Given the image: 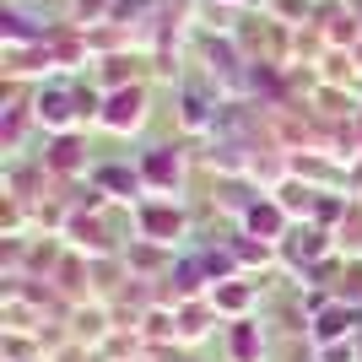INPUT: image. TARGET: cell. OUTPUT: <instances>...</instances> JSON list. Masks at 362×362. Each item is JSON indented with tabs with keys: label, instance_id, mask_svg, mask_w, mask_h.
I'll return each mask as SVG.
<instances>
[{
	"label": "cell",
	"instance_id": "7a4b0ae2",
	"mask_svg": "<svg viewBox=\"0 0 362 362\" xmlns=\"http://www.w3.org/2000/svg\"><path fill=\"white\" fill-rule=\"evenodd\" d=\"M249 227H265V233H276V227H281V211H276V206H255V211H249Z\"/></svg>",
	"mask_w": 362,
	"mask_h": 362
},
{
	"label": "cell",
	"instance_id": "6da1fadb",
	"mask_svg": "<svg viewBox=\"0 0 362 362\" xmlns=\"http://www.w3.org/2000/svg\"><path fill=\"white\" fill-rule=\"evenodd\" d=\"M233 351H238V362H255V351H259L255 325H238V330H233Z\"/></svg>",
	"mask_w": 362,
	"mask_h": 362
},
{
	"label": "cell",
	"instance_id": "277c9868",
	"mask_svg": "<svg viewBox=\"0 0 362 362\" xmlns=\"http://www.w3.org/2000/svg\"><path fill=\"white\" fill-rule=\"evenodd\" d=\"M151 179H179V163H168V157H157V163H151Z\"/></svg>",
	"mask_w": 362,
	"mask_h": 362
},
{
	"label": "cell",
	"instance_id": "3957f363",
	"mask_svg": "<svg viewBox=\"0 0 362 362\" xmlns=\"http://www.w3.org/2000/svg\"><path fill=\"white\" fill-rule=\"evenodd\" d=\"M146 233H179V216H163V211L146 216Z\"/></svg>",
	"mask_w": 362,
	"mask_h": 362
}]
</instances>
